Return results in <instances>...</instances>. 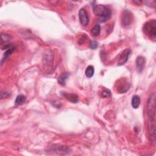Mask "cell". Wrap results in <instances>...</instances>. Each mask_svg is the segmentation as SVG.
I'll return each instance as SVG.
<instances>
[{
  "instance_id": "6da1fadb",
  "label": "cell",
  "mask_w": 156,
  "mask_h": 156,
  "mask_svg": "<svg viewBox=\"0 0 156 156\" xmlns=\"http://www.w3.org/2000/svg\"><path fill=\"white\" fill-rule=\"evenodd\" d=\"M148 112L149 131L154 142L155 137V96L154 93L150 95L148 99Z\"/></svg>"
},
{
  "instance_id": "7a4b0ae2",
  "label": "cell",
  "mask_w": 156,
  "mask_h": 156,
  "mask_svg": "<svg viewBox=\"0 0 156 156\" xmlns=\"http://www.w3.org/2000/svg\"><path fill=\"white\" fill-rule=\"evenodd\" d=\"M93 12L96 16L100 17L101 22L107 21L111 16V11L102 4H96L93 6Z\"/></svg>"
},
{
  "instance_id": "3957f363",
  "label": "cell",
  "mask_w": 156,
  "mask_h": 156,
  "mask_svg": "<svg viewBox=\"0 0 156 156\" xmlns=\"http://www.w3.org/2000/svg\"><path fill=\"white\" fill-rule=\"evenodd\" d=\"M143 32L146 35L154 41L156 38V21L154 19L146 22L143 26Z\"/></svg>"
},
{
  "instance_id": "277c9868",
  "label": "cell",
  "mask_w": 156,
  "mask_h": 156,
  "mask_svg": "<svg viewBox=\"0 0 156 156\" xmlns=\"http://www.w3.org/2000/svg\"><path fill=\"white\" fill-rule=\"evenodd\" d=\"M132 53V51L131 49L128 48L125 49L122 53H121L119 59L118 61V65H123L124 63H126V62L128 60V59L129 56H131Z\"/></svg>"
},
{
  "instance_id": "5b68a950",
  "label": "cell",
  "mask_w": 156,
  "mask_h": 156,
  "mask_svg": "<svg viewBox=\"0 0 156 156\" xmlns=\"http://www.w3.org/2000/svg\"><path fill=\"white\" fill-rule=\"evenodd\" d=\"M79 19L80 23H81L83 26H87L89 24V17L87 12H86V10L84 8L80 9L79 10Z\"/></svg>"
},
{
  "instance_id": "8992f818",
  "label": "cell",
  "mask_w": 156,
  "mask_h": 156,
  "mask_svg": "<svg viewBox=\"0 0 156 156\" xmlns=\"http://www.w3.org/2000/svg\"><path fill=\"white\" fill-rule=\"evenodd\" d=\"M145 65V59L143 56H138L136 59V67L137 71L140 73L143 70Z\"/></svg>"
},
{
  "instance_id": "52a82bcc",
  "label": "cell",
  "mask_w": 156,
  "mask_h": 156,
  "mask_svg": "<svg viewBox=\"0 0 156 156\" xmlns=\"http://www.w3.org/2000/svg\"><path fill=\"white\" fill-rule=\"evenodd\" d=\"M122 24L124 26H127L129 25L131 22V14L128 10H125L123 14L122 17Z\"/></svg>"
},
{
  "instance_id": "ba28073f",
  "label": "cell",
  "mask_w": 156,
  "mask_h": 156,
  "mask_svg": "<svg viewBox=\"0 0 156 156\" xmlns=\"http://www.w3.org/2000/svg\"><path fill=\"white\" fill-rule=\"evenodd\" d=\"M53 59V54H51L50 52L48 51L47 53H45L43 55V64L46 66H50L52 64Z\"/></svg>"
},
{
  "instance_id": "9c48e42d",
  "label": "cell",
  "mask_w": 156,
  "mask_h": 156,
  "mask_svg": "<svg viewBox=\"0 0 156 156\" xmlns=\"http://www.w3.org/2000/svg\"><path fill=\"white\" fill-rule=\"evenodd\" d=\"M69 77V74L68 73H63L61 74L57 78V82L61 85H65L66 81Z\"/></svg>"
},
{
  "instance_id": "30bf717a",
  "label": "cell",
  "mask_w": 156,
  "mask_h": 156,
  "mask_svg": "<svg viewBox=\"0 0 156 156\" xmlns=\"http://www.w3.org/2000/svg\"><path fill=\"white\" fill-rule=\"evenodd\" d=\"M140 104V98L137 95H134L132 99V106L134 109L138 108Z\"/></svg>"
},
{
  "instance_id": "8fae6325",
  "label": "cell",
  "mask_w": 156,
  "mask_h": 156,
  "mask_svg": "<svg viewBox=\"0 0 156 156\" xmlns=\"http://www.w3.org/2000/svg\"><path fill=\"white\" fill-rule=\"evenodd\" d=\"M63 96H64L66 99L73 103H76L78 101V96L74 94L63 93Z\"/></svg>"
},
{
  "instance_id": "7c38bea8",
  "label": "cell",
  "mask_w": 156,
  "mask_h": 156,
  "mask_svg": "<svg viewBox=\"0 0 156 156\" xmlns=\"http://www.w3.org/2000/svg\"><path fill=\"white\" fill-rule=\"evenodd\" d=\"M26 98L25 96L23 95H20L16 98V100L15 101V104L16 105H22L26 102Z\"/></svg>"
},
{
  "instance_id": "4fadbf2b",
  "label": "cell",
  "mask_w": 156,
  "mask_h": 156,
  "mask_svg": "<svg viewBox=\"0 0 156 156\" xmlns=\"http://www.w3.org/2000/svg\"><path fill=\"white\" fill-rule=\"evenodd\" d=\"M100 31H101L100 25L99 24H96L93 28H92V30L90 31V33L91 34V36L96 37L100 35Z\"/></svg>"
},
{
  "instance_id": "5bb4252c",
  "label": "cell",
  "mask_w": 156,
  "mask_h": 156,
  "mask_svg": "<svg viewBox=\"0 0 156 156\" xmlns=\"http://www.w3.org/2000/svg\"><path fill=\"white\" fill-rule=\"evenodd\" d=\"M94 73H95V69L94 67L91 65H89L87 67L86 70H85V75L86 76L90 78L94 75Z\"/></svg>"
},
{
  "instance_id": "9a60e30c",
  "label": "cell",
  "mask_w": 156,
  "mask_h": 156,
  "mask_svg": "<svg viewBox=\"0 0 156 156\" xmlns=\"http://www.w3.org/2000/svg\"><path fill=\"white\" fill-rule=\"evenodd\" d=\"M11 40V37L8 35L7 34H1V44L5 43V45H7L6 43L10 42Z\"/></svg>"
},
{
  "instance_id": "2e32d148",
  "label": "cell",
  "mask_w": 156,
  "mask_h": 156,
  "mask_svg": "<svg viewBox=\"0 0 156 156\" xmlns=\"http://www.w3.org/2000/svg\"><path fill=\"white\" fill-rule=\"evenodd\" d=\"M101 96L103 98H108L109 96H111V93L109 90H104L101 93Z\"/></svg>"
},
{
  "instance_id": "e0dca14e",
  "label": "cell",
  "mask_w": 156,
  "mask_h": 156,
  "mask_svg": "<svg viewBox=\"0 0 156 156\" xmlns=\"http://www.w3.org/2000/svg\"><path fill=\"white\" fill-rule=\"evenodd\" d=\"M98 42L96 41H95V40H92V41H91L90 45V48L95 49L98 47Z\"/></svg>"
}]
</instances>
